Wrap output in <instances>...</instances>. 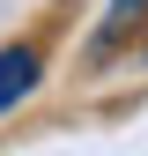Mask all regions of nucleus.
Here are the masks:
<instances>
[{"label": "nucleus", "mask_w": 148, "mask_h": 156, "mask_svg": "<svg viewBox=\"0 0 148 156\" xmlns=\"http://www.w3.org/2000/svg\"><path fill=\"white\" fill-rule=\"evenodd\" d=\"M30 89H37V52L30 45H8L0 52V112H15Z\"/></svg>", "instance_id": "f257e3e1"}, {"label": "nucleus", "mask_w": 148, "mask_h": 156, "mask_svg": "<svg viewBox=\"0 0 148 156\" xmlns=\"http://www.w3.org/2000/svg\"><path fill=\"white\" fill-rule=\"evenodd\" d=\"M141 8H148V0H111V8H104V23H96V52L119 45V37L133 30V15H141Z\"/></svg>", "instance_id": "f03ea898"}]
</instances>
